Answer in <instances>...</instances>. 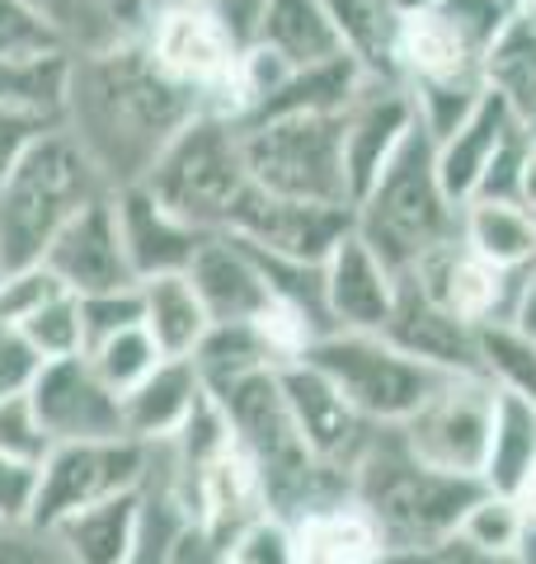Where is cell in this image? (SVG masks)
<instances>
[{"label": "cell", "mask_w": 536, "mask_h": 564, "mask_svg": "<svg viewBox=\"0 0 536 564\" xmlns=\"http://www.w3.org/2000/svg\"><path fill=\"white\" fill-rule=\"evenodd\" d=\"M141 522H147V489H132L57 522L47 536L62 541L71 564H128L141 541Z\"/></svg>", "instance_id": "23"}, {"label": "cell", "mask_w": 536, "mask_h": 564, "mask_svg": "<svg viewBox=\"0 0 536 564\" xmlns=\"http://www.w3.org/2000/svg\"><path fill=\"white\" fill-rule=\"evenodd\" d=\"M222 555H226V541H217L207 527L184 518L165 551V564H222Z\"/></svg>", "instance_id": "45"}, {"label": "cell", "mask_w": 536, "mask_h": 564, "mask_svg": "<svg viewBox=\"0 0 536 564\" xmlns=\"http://www.w3.org/2000/svg\"><path fill=\"white\" fill-rule=\"evenodd\" d=\"M151 62L203 104V113L236 122V70L245 43L212 0H160L141 29Z\"/></svg>", "instance_id": "8"}, {"label": "cell", "mask_w": 536, "mask_h": 564, "mask_svg": "<svg viewBox=\"0 0 536 564\" xmlns=\"http://www.w3.org/2000/svg\"><path fill=\"white\" fill-rule=\"evenodd\" d=\"M480 489H485L480 480L433 470L409 456L396 429H382L353 470V499L382 527L386 551L442 555L457 541V527Z\"/></svg>", "instance_id": "2"}, {"label": "cell", "mask_w": 536, "mask_h": 564, "mask_svg": "<svg viewBox=\"0 0 536 564\" xmlns=\"http://www.w3.org/2000/svg\"><path fill=\"white\" fill-rule=\"evenodd\" d=\"M141 325V288H114V292H95L81 296V329H85V348H95L109 334H122Z\"/></svg>", "instance_id": "39"}, {"label": "cell", "mask_w": 536, "mask_h": 564, "mask_svg": "<svg viewBox=\"0 0 536 564\" xmlns=\"http://www.w3.org/2000/svg\"><path fill=\"white\" fill-rule=\"evenodd\" d=\"M513 122H523L513 109L499 95H480V104L467 113V122H461L457 132H447L438 147H433V165H438V184L447 188V198H452L457 207H467L475 198L480 180H485V170L494 161L499 141L508 137Z\"/></svg>", "instance_id": "21"}, {"label": "cell", "mask_w": 536, "mask_h": 564, "mask_svg": "<svg viewBox=\"0 0 536 564\" xmlns=\"http://www.w3.org/2000/svg\"><path fill=\"white\" fill-rule=\"evenodd\" d=\"M24 344L39 352L43 362L52 358H76L85 352V329H81V296L76 292H62L57 302H47L39 315H29L20 325Z\"/></svg>", "instance_id": "35"}, {"label": "cell", "mask_w": 536, "mask_h": 564, "mask_svg": "<svg viewBox=\"0 0 536 564\" xmlns=\"http://www.w3.org/2000/svg\"><path fill=\"white\" fill-rule=\"evenodd\" d=\"M0 452H6V456H20V462H39V466L47 462L52 437L43 433L39 410H33L29 391L0 400Z\"/></svg>", "instance_id": "40"}, {"label": "cell", "mask_w": 536, "mask_h": 564, "mask_svg": "<svg viewBox=\"0 0 536 564\" xmlns=\"http://www.w3.org/2000/svg\"><path fill=\"white\" fill-rule=\"evenodd\" d=\"M382 334L396 348H405L409 358L438 367L447 377L480 372V329L467 325L461 315H452L447 306H438L433 296H424L409 278H400V302H396V315H390V325Z\"/></svg>", "instance_id": "19"}, {"label": "cell", "mask_w": 536, "mask_h": 564, "mask_svg": "<svg viewBox=\"0 0 536 564\" xmlns=\"http://www.w3.org/2000/svg\"><path fill=\"white\" fill-rule=\"evenodd\" d=\"M199 400H203V377L193 358H165L147 381L122 395V429L147 447L174 443L189 414L199 410Z\"/></svg>", "instance_id": "22"}, {"label": "cell", "mask_w": 536, "mask_h": 564, "mask_svg": "<svg viewBox=\"0 0 536 564\" xmlns=\"http://www.w3.org/2000/svg\"><path fill=\"white\" fill-rule=\"evenodd\" d=\"M461 245L490 259L494 269L517 273L536 259V217L523 203L471 198L461 207Z\"/></svg>", "instance_id": "31"}, {"label": "cell", "mask_w": 536, "mask_h": 564, "mask_svg": "<svg viewBox=\"0 0 536 564\" xmlns=\"http://www.w3.org/2000/svg\"><path fill=\"white\" fill-rule=\"evenodd\" d=\"M433 564H471V560H467V555H461V551H457V545H447V551H442V555H438Z\"/></svg>", "instance_id": "51"}, {"label": "cell", "mask_w": 536, "mask_h": 564, "mask_svg": "<svg viewBox=\"0 0 536 564\" xmlns=\"http://www.w3.org/2000/svg\"><path fill=\"white\" fill-rule=\"evenodd\" d=\"M396 62H400V85L480 80V52L452 29L447 14H419V20H405Z\"/></svg>", "instance_id": "27"}, {"label": "cell", "mask_w": 536, "mask_h": 564, "mask_svg": "<svg viewBox=\"0 0 536 564\" xmlns=\"http://www.w3.org/2000/svg\"><path fill=\"white\" fill-rule=\"evenodd\" d=\"M89 367L104 377V386L118 395H128L132 386H141L160 362H165V352L156 348V339L147 334V325H132L122 334H109V339H99L95 348H85Z\"/></svg>", "instance_id": "33"}, {"label": "cell", "mask_w": 536, "mask_h": 564, "mask_svg": "<svg viewBox=\"0 0 536 564\" xmlns=\"http://www.w3.org/2000/svg\"><path fill=\"white\" fill-rule=\"evenodd\" d=\"M494 395H499V386L480 372L442 377L438 391L428 395L396 433L409 447V456H419L424 466L480 480V475H485V456H490Z\"/></svg>", "instance_id": "10"}, {"label": "cell", "mask_w": 536, "mask_h": 564, "mask_svg": "<svg viewBox=\"0 0 536 564\" xmlns=\"http://www.w3.org/2000/svg\"><path fill=\"white\" fill-rule=\"evenodd\" d=\"M43 263L66 292L76 296H95V292H114V288H132L137 273L128 263L118 236V212H114V188L104 198L89 203L81 217L66 221V231L47 245Z\"/></svg>", "instance_id": "15"}, {"label": "cell", "mask_w": 536, "mask_h": 564, "mask_svg": "<svg viewBox=\"0 0 536 564\" xmlns=\"http://www.w3.org/2000/svg\"><path fill=\"white\" fill-rule=\"evenodd\" d=\"M480 80L517 118L532 122L536 113V10L517 6L508 14V24L499 29V39L490 43L485 62H480Z\"/></svg>", "instance_id": "30"}, {"label": "cell", "mask_w": 536, "mask_h": 564, "mask_svg": "<svg viewBox=\"0 0 536 564\" xmlns=\"http://www.w3.org/2000/svg\"><path fill=\"white\" fill-rule=\"evenodd\" d=\"M353 231L400 278L438 245L461 236V207L438 184L433 141L419 128L396 151V161L382 170V180L353 203Z\"/></svg>", "instance_id": "4"}, {"label": "cell", "mask_w": 536, "mask_h": 564, "mask_svg": "<svg viewBox=\"0 0 536 564\" xmlns=\"http://www.w3.org/2000/svg\"><path fill=\"white\" fill-rule=\"evenodd\" d=\"M109 180L71 132H52L0 180V263H43L71 217L104 198Z\"/></svg>", "instance_id": "3"}, {"label": "cell", "mask_w": 536, "mask_h": 564, "mask_svg": "<svg viewBox=\"0 0 536 564\" xmlns=\"http://www.w3.org/2000/svg\"><path fill=\"white\" fill-rule=\"evenodd\" d=\"M523 564H536V527H532V536H527V545H523Z\"/></svg>", "instance_id": "53"}, {"label": "cell", "mask_w": 536, "mask_h": 564, "mask_svg": "<svg viewBox=\"0 0 536 564\" xmlns=\"http://www.w3.org/2000/svg\"><path fill=\"white\" fill-rule=\"evenodd\" d=\"M156 470V447L137 437H104V443H62L47 452L39 503H33V532H52L57 522L85 513L114 494L147 489Z\"/></svg>", "instance_id": "9"}, {"label": "cell", "mask_w": 536, "mask_h": 564, "mask_svg": "<svg viewBox=\"0 0 536 564\" xmlns=\"http://www.w3.org/2000/svg\"><path fill=\"white\" fill-rule=\"evenodd\" d=\"M71 52L62 29L33 6V0H0V62H29Z\"/></svg>", "instance_id": "34"}, {"label": "cell", "mask_w": 536, "mask_h": 564, "mask_svg": "<svg viewBox=\"0 0 536 564\" xmlns=\"http://www.w3.org/2000/svg\"><path fill=\"white\" fill-rule=\"evenodd\" d=\"M189 282L199 288L212 325L217 321H255V315L274 302L255 250L240 245L236 236H207L203 250L189 263Z\"/></svg>", "instance_id": "20"}, {"label": "cell", "mask_w": 536, "mask_h": 564, "mask_svg": "<svg viewBox=\"0 0 536 564\" xmlns=\"http://www.w3.org/2000/svg\"><path fill=\"white\" fill-rule=\"evenodd\" d=\"M517 203H523L532 217H536V137L527 147V161H523V180H517Z\"/></svg>", "instance_id": "47"}, {"label": "cell", "mask_w": 536, "mask_h": 564, "mask_svg": "<svg viewBox=\"0 0 536 564\" xmlns=\"http://www.w3.org/2000/svg\"><path fill=\"white\" fill-rule=\"evenodd\" d=\"M508 325H517V329L527 334V339H536V259L527 263L523 273H517V296H513Z\"/></svg>", "instance_id": "46"}, {"label": "cell", "mask_w": 536, "mask_h": 564, "mask_svg": "<svg viewBox=\"0 0 536 564\" xmlns=\"http://www.w3.org/2000/svg\"><path fill=\"white\" fill-rule=\"evenodd\" d=\"M0 278H6V263H0Z\"/></svg>", "instance_id": "54"}, {"label": "cell", "mask_w": 536, "mask_h": 564, "mask_svg": "<svg viewBox=\"0 0 536 564\" xmlns=\"http://www.w3.org/2000/svg\"><path fill=\"white\" fill-rule=\"evenodd\" d=\"M532 536L527 508L513 494L499 489H480L475 503L467 508V518L457 527V551H467L475 560H504V555H523V545Z\"/></svg>", "instance_id": "32"}, {"label": "cell", "mask_w": 536, "mask_h": 564, "mask_svg": "<svg viewBox=\"0 0 536 564\" xmlns=\"http://www.w3.org/2000/svg\"><path fill=\"white\" fill-rule=\"evenodd\" d=\"M527 147H532V128L527 122H513L508 137L499 141L494 161L480 180L475 198H499V203H517V180H523V161H527Z\"/></svg>", "instance_id": "43"}, {"label": "cell", "mask_w": 536, "mask_h": 564, "mask_svg": "<svg viewBox=\"0 0 536 564\" xmlns=\"http://www.w3.org/2000/svg\"><path fill=\"white\" fill-rule=\"evenodd\" d=\"M461 555H467V551H461ZM471 564H523V555H504V560H475V555H467Z\"/></svg>", "instance_id": "52"}, {"label": "cell", "mask_w": 536, "mask_h": 564, "mask_svg": "<svg viewBox=\"0 0 536 564\" xmlns=\"http://www.w3.org/2000/svg\"><path fill=\"white\" fill-rule=\"evenodd\" d=\"M114 212H118V236H122V250H128L137 282L160 278V273H189L193 254L207 240V231L174 217L147 184L114 188Z\"/></svg>", "instance_id": "18"}, {"label": "cell", "mask_w": 536, "mask_h": 564, "mask_svg": "<svg viewBox=\"0 0 536 564\" xmlns=\"http://www.w3.org/2000/svg\"><path fill=\"white\" fill-rule=\"evenodd\" d=\"M288 527H292L297 564H372L386 551L382 527L372 522V513L353 494L315 508V513L297 518Z\"/></svg>", "instance_id": "24"}, {"label": "cell", "mask_w": 536, "mask_h": 564, "mask_svg": "<svg viewBox=\"0 0 536 564\" xmlns=\"http://www.w3.org/2000/svg\"><path fill=\"white\" fill-rule=\"evenodd\" d=\"M330 20L339 33V47L344 57H353L363 66L367 80H396L400 85V29L405 20L396 14L390 0H325Z\"/></svg>", "instance_id": "28"}, {"label": "cell", "mask_w": 536, "mask_h": 564, "mask_svg": "<svg viewBox=\"0 0 536 564\" xmlns=\"http://www.w3.org/2000/svg\"><path fill=\"white\" fill-rule=\"evenodd\" d=\"M29 400L39 410L43 433L52 447L62 443H104V437H128L122 429V395L104 386L85 352L76 358H52L29 381Z\"/></svg>", "instance_id": "12"}, {"label": "cell", "mask_w": 536, "mask_h": 564, "mask_svg": "<svg viewBox=\"0 0 536 564\" xmlns=\"http://www.w3.org/2000/svg\"><path fill=\"white\" fill-rule=\"evenodd\" d=\"M141 184L189 226H199L207 236H226L240 198L249 193L240 128L226 118L199 113L170 137V147L156 155Z\"/></svg>", "instance_id": "5"}, {"label": "cell", "mask_w": 536, "mask_h": 564, "mask_svg": "<svg viewBox=\"0 0 536 564\" xmlns=\"http://www.w3.org/2000/svg\"><path fill=\"white\" fill-rule=\"evenodd\" d=\"M419 128L415 99L396 80H367L344 109V170H349V193L353 203L382 180V170L396 161V151Z\"/></svg>", "instance_id": "16"}, {"label": "cell", "mask_w": 536, "mask_h": 564, "mask_svg": "<svg viewBox=\"0 0 536 564\" xmlns=\"http://www.w3.org/2000/svg\"><path fill=\"white\" fill-rule=\"evenodd\" d=\"M390 6H396L400 20H419V14H438L447 0H390Z\"/></svg>", "instance_id": "48"}, {"label": "cell", "mask_w": 536, "mask_h": 564, "mask_svg": "<svg viewBox=\"0 0 536 564\" xmlns=\"http://www.w3.org/2000/svg\"><path fill=\"white\" fill-rule=\"evenodd\" d=\"M349 231H353V207L274 198V193H264L255 184H249L236 217L226 226V236L245 240L249 250H264V254L292 259V263H325Z\"/></svg>", "instance_id": "11"}, {"label": "cell", "mask_w": 536, "mask_h": 564, "mask_svg": "<svg viewBox=\"0 0 536 564\" xmlns=\"http://www.w3.org/2000/svg\"><path fill=\"white\" fill-rule=\"evenodd\" d=\"M39 367H43V358L24 344V334L0 321V400L29 391V381L39 377Z\"/></svg>", "instance_id": "44"}, {"label": "cell", "mask_w": 536, "mask_h": 564, "mask_svg": "<svg viewBox=\"0 0 536 564\" xmlns=\"http://www.w3.org/2000/svg\"><path fill=\"white\" fill-rule=\"evenodd\" d=\"M249 43L274 47L278 57L292 62L297 70L344 57L325 0H264V6H259V24H255V39H249Z\"/></svg>", "instance_id": "25"}, {"label": "cell", "mask_w": 536, "mask_h": 564, "mask_svg": "<svg viewBox=\"0 0 536 564\" xmlns=\"http://www.w3.org/2000/svg\"><path fill=\"white\" fill-rule=\"evenodd\" d=\"M179 522H184V508H179L174 489L165 475L151 470V485H147V522H141V541L128 564H165V551L179 532Z\"/></svg>", "instance_id": "38"}, {"label": "cell", "mask_w": 536, "mask_h": 564, "mask_svg": "<svg viewBox=\"0 0 536 564\" xmlns=\"http://www.w3.org/2000/svg\"><path fill=\"white\" fill-rule=\"evenodd\" d=\"M199 113L203 104L151 62L141 33L95 52H71L66 132L89 151L109 188L147 180L170 137Z\"/></svg>", "instance_id": "1"}, {"label": "cell", "mask_w": 536, "mask_h": 564, "mask_svg": "<svg viewBox=\"0 0 536 564\" xmlns=\"http://www.w3.org/2000/svg\"><path fill=\"white\" fill-rule=\"evenodd\" d=\"M485 489L523 494L536 480V400L517 391L494 395V429H490V456H485Z\"/></svg>", "instance_id": "29"}, {"label": "cell", "mask_w": 536, "mask_h": 564, "mask_svg": "<svg viewBox=\"0 0 536 564\" xmlns=\"http://www.w3.org/2000/svg\"><path fill=\"white\" fill-rule=\"evenodd\" d=\"M52 132H66V113L0 99V180H6V174L20 165L43 137H52Z\"/></svg>", "instance_id": "36"}, {"label": "cell", "mask_w": 536, "mask_h": 564, "mask_svg": "<svg viewBox=\"0 0 536 564\" xmlns=\"http://www.w3.org/2000/svg\"><path fill=\"white\" fill-rule=\"evenodd\" d=\"M278 381H282V395H288L297 433H301V443L311 447V456L320 466H330V470H339V475H349L353 480L357 462H363L367 447L377 443L382 429H372V423L357 414L311 362L278 367Z\"/></svg>", "instance_id": "13"}, {"label": "cell", "mask_w": 536, "mask_h": 564, "mask_svg": "<svg viewBox=\"0 0 536 564\" xmlns=\"http://www.w3.org/2000/svg\"><path fill=\"white\" fill-rule=\"evenodd\" d=\"M438 555H424V551H382L372 564H433Z\"/></svg>", "instance_id": "49"}, {"label": "cell", "mask_w": 536, "mask_h": 564, "mask_svg": "<svg viewBox=\"0 0 536 564\" xmlns=\"http://www.w3.org/2000/svg\"><path fill=\"white\" fill-rule=\"evenodd\" d=\"M301 362H311L372 429H400L447 377L438 367L409 358L386 334H353V329L320 334L301 352Z\"/></svg>", "instance_id": "7"}, {"label": "cell", "mask_w": 536, "mask_h": 564, "mask_svg": "<svg viewBox=\"0 0 536 564\" xmlns=\"http://www.w3.org/2000/svg\"><path fill=\"white\" fill-rule=\"evenodd\" d=\"M222 564H297V551H292V527L282 518H259L249 522L245 532H236L226 541V555Z\"/></svg>", "instance_id": "41"}, {"label": "cell", "mask_w": 536, "mask_h": 564, "mask_svg": "<svg viewBox=\"0 0 536 564\" xmlns=\"http://www.w3.org/2000/svg\"><path fill=\"white\" fill-rule=\"evenodd\" d=\"M137 288H141V325H147L156 348L165 358H193L212 329V315L203 306L199 288L189 282V273L141 278Z\"/></svg>", "instance_id": "26"}, {"label": "cell", "mask_w": 536, "mask_h": 564, "mask_svg": "<svg viewBox=\"0 0 536 564\" xmlns=\"http://www.w3.org/2000/svg\"><path fill=\"white\" fill-rule=\"evenodd\" d=\"M249 184L274 198L353 207L344 170V113H288L240 128Z\"/></svg>", "instance_id": "6"}, {"label": "cell", "mask_w": 536, "mask_h": 564, "mask_svg": "<svg viewBox=\"0 0 536 564\" xmlns=\"http://www.w3.org/2000/svg\"><path fill=\"white\" fill-rule=\"evenodd\" d=\"M39 462H20V456L0 452V527H29L33 503H39Z\"/></svg>", "instance_id": "42"}, {"label": "cell", "mask_w": 536, "mask_h": 564, "mask_svg": "<svg viewBox=\"0 0 536 564\" xmlns=\"http://www.w3.org/2000/svg\"><path fill=\"white\" fill-rule=\"evenodd\" d=\"M523 273V269H517ZM517 273L494 269L490 259H480L475 250H467L457 240L438 245L433 254H424L405 278L415 282L424 296H433L438 306H447L452 315H461L467 325H494L513 315V296H517Z\"/></svg>", "instance_id": "14"}, {"label": "cell", "mask_w": 536, "mask_h": 564, "mask_svg": "<svg viewBox=\"0 0 536 564\" xmlns=\"http://www.w3.org/2000/svg\"><path fill=\"white\" fill-rule=\"evenodd\" d=\"M517 499H523V508H527V522L536 527V480H532L523 494H517Z\"/></svg>", "instance_id": "50"}, {"label": "cell", "mask_w": 536, "mask_h": 564, "mask_svg": "<svg viewBox=\"0 0 536 564\" xmlns=\"http://www.w3.org/2000/svg\"><path fill=\"white\" fill-rule=\"evenodd\" d=\"M400 302V273L372 250V245L349 231L325 259V315L330 329L382 334Z\"/></svg>", "instance_id": "17"}, {"label": "cell", "mask_w": 536, "mask_h": 564, "mask_svg": "<svg viewBox=\"0 0 536 564\" xmlns=\"http://www.w3.org/2000/svg\"><path fill=\"white\" fill-rule=\"evenodd\" d=\"M66 288L57 282V273L47 263H24V269H6L0 278V321L20 329L29 315H39L47 302H57Z\"/></svg>", "instance_id": "37"}]
</instances>
